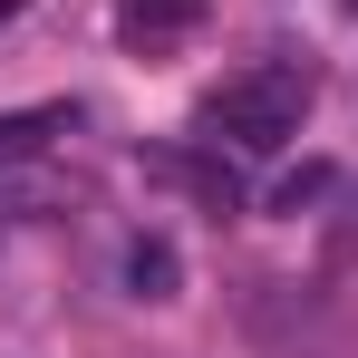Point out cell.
<instances>
[{
	"label": "cell",
	"mask_w": 358,
	"mask_h": 358,
	"mask_svg": "<svg viewBox=\"0 0 358 358\" xmlns=\"http://www.w3.org/2000/svg\"><path fill=\"white\" fill-rule=\"evenodd\" d=\"M310 97H320V78L300 59H252L242 78H223V87L194 107V126H203L213 145H242V155H281L300 136V117H310Z\"/></svg>",
	"instance_id": "1"
},
{
	"label": "cell",
	"mask_w": 358,
	"mask_h": 358,
	"mask_svg": "<svg viewBox=\"0 0 358 358\" xmlns=\"http://www.w3.org/2000/svg\"><path fill=\"white\" fill-rule=\"evenodd\" d=\"M194 20H203V0H117L126 49H165V39H184Z\"/></svg>",
	"instance_id": "2"
},
{
	"label": "cell",
	"mask_w": 358,
	"mask_h": 358,
	"mask_svg": "<svg viewBox=\"0 0 358 358\" xmlns=\"http://www.w3.org/2000/svg\"><path fill=\"white\" fill-rule=\"evenodd\" d=\"M126 281H136L145 300H165V281H175V252H165V242H136V252H126Z\"/></svg>",
	"instance_id": "3"
},
{
	"label": "cell",
	"mask_w": 358,
	"mask_h": 358,
	"mask_svg": "<svg viewBox=\"0 0 358 358\" xmlns=\"http://www.w3.org/2000/svg\"><path fill=\"white\" fill-rule=\"evenodd\" d=\"M49 126H59V107H39V117H0V155H29Z\"/></svg>",
	"instance_id": "4"
},
{
	"label": "cell",
	"mask_w": 358,
	"mask_h": 358,
	"mask_svg": "<svg viewBox=\"0 0 358 358\" xmlns=\"http://www.w3.org/2000/svg\"><path fill=\"white\" fill-rule=\"evenodd\" d=\"M10 10H29V0H0V20H10Z\"/></svg>",
	"instance_id": "5"
},
{
	"label": "cell",
	"mask_w": 358,
	"mask_h": 358,
	"mask_svg": "<svg viewBox=\"0 0 358 358\" xmlns=\"http://www.w3.org/2000/svg\"><path fill=\"white\" fill-rule=\"evenodd\" d=\"M349 10H358V0H349Z\"/></svg>",
	"instance_id": "6"
}]
</instances>
